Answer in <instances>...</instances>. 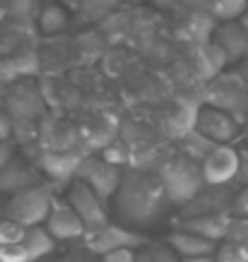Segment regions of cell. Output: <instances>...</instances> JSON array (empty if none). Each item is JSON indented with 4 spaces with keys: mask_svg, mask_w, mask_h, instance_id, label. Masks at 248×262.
Here are the masks:
<instances>
[{
    "mask_svg": "<svg viewBox=\"0 0 248 262\" xmlns=\"http://www.w3.org/2000/svg\"><path fill=\"white\" fill-rule=\"evenodd\" d=\"M169 195L164 190L161 176L147 171H130L123 176L120 188L116 192V209L130 224H152L157 214L164 212Z\"/></svg>",
    "mask_w": 248,
    "mask_h": 262,
    "instance_id": "obj_1",
    "label": "cell"
},
{
    "mask_svg": "<svg viewBox=\"0 0 248 262\" xmlns=\"http://www.w3.org/2000/svg\"><path fill=\"white\" fill-rule=\"evenodd\" d=\"M164 190L169 195V202L185 207L198 192L208 185L202 176V164L191 159L188 154H178L174 159H169L159 171Z\"/></svg>",
    "mask_w": 248,
    "mask_h": 262,
    "instance_id": "obj_2",
    "label": "cell"
},
{
    "mask_svg": "<svg viewBox=\"0 0 248 262\" xmlns=\"http://www.w3.org/2000/svg\"><path fill=\"white\" fill-rule=\"evenodd\" d=\"M53 188L51 185H34L27 190L17 192L8 200V216L12 222L22 224L24 229L29 226H41V222H46L53 207Z\"/></svg>",
    "mask_w": 248,
    "mask_h": 262,
    "instance_id": "obj_3",
    "label": "cell"
},
{
    "mask_svg": "<svg viewBox=\"0 0 248 262\" xmlns=\"http://www.w3.org/2000/svg\"><path fill=\"white\" fill-rule=\"evenodd\" d=\"M208 106H215V108L232 113L243 125V118L248 113V87L243 77H239V75L217 77L208 89Z\"/></svg>",
    "mask_w": 248,
    "mask_h": 262,
    "instance_id": "obj_4",
    "label": "cell"
},
{
    "mask_svg": "<svg viewBox=\"0 0 248 262\" xmlns=\"http://www.w3.org/2000/svg\"><path fill=\"white\" fill-rule=\"evenodd\" d=\"M241 120L232 113L215 108V106H200L195 116V133L208 137L215 144H232L241 135Z\"/></svg>",
    "mask_w": 248,
    "mask_h": 262,
    "instance_id": "obj_5",
    "label": "cell"
},
{
    "mask_svg": "<svg viewBox=\"0 0 248 262\" xmlns=\"http://www.w3.org/2000/svg\"><path fill=\"white\" fill-rule=\"evenodd\" d=\"M77 181H85L99 198L104 200L113 192H118L123 176H120L118 166L111 164V161L85 157L80 164V171H77Z\"/></svg>",
    "mask_w": 248,
    "mask_h": 262,
    "instance_id": "obj_6",
    "label": "cell"
},
{
    "mask_svg": "<svg viewBox=\"0 0 248 262\" xmlns=\"http://www.w3.org/2000/svg\"><path fill=\"white\" fill-rule=\"evenodd\" d=\"M241 171V154L232 144H217L202 161V176L208 185H229L232 181H239Z\"/></svg>",
    "mask_w": 248,
    "mask_h": 262,
    "instance_id": "obj_7",
    "label": "cell"
},
{
    "mask_svg": "<svg viewBox=\"0 0 248 262\" xmlns=\"http://www.w3.org/2000/svg\"><path fill=\"white\" fill-rule=\"evenodd\" d=\"M82 241H85V248L92 250L94 255H106L113 250H120V248L135 250L137 246H144V236L123 229V226H116V224H106L96 231H87Z\"/></svg>",
    "mask_w": 248,
    "mask_h": 262,
    "instance_id": "obj_8",
    "label": "cell"
},
{
    "mask_svg": "<svg viewBox=\"0 0 248 262\" xmlns=\"http://www.w3.org/2000/svg\"><path fill=\"white\" fill-rule=\"evenodd\" d=\"M68 202H70L72 209L77 212V216L82 219V224H85L87 231H96L109 224V216H106V209H104V200L99 198L85 181L72 183Z\"/></svg>",
    "mask_w": 248,
    "mask_h": 262,
    "instance_id": "obj_9",
    "label": "cell"
},
{
    "mask_svg": "<svg viewBox=\"0 0 248 262\" xmlns=\"http://www.w3.org/2000/svg\"><path fill=\"white\" fill-rule=\"evenodd\" d=\"M234 198L236 192L229 185H205L195 198L185 207H181L185 216H202V214H222V212H232Z\"/></svg>",
    "mask_w": 248,
    "mask_h": 262,
    "instance_id": "obj_10",
    "label": "cell"
},
{
    "mask_svg": "<svg viewBox=\"0 0 248 262\" xmlns=\"http://www.w3.org/2000/svg\"><path fill=\"white\" fill-rule=\"evenodd\" d=\"M46 231L53 236L56 241H72V238H85V224L77 216V212L72 209L70 202H63V200H53V207H51V214L46 219Z\"/></svg>",
    "mask_w": 248,
    "mask_h": 262,
    "instance_id": "obj_11",
    "label": "cell"
},
{
    "mask_svg": "<svg viewBox=\"0 0 248 262\" xmlns=\"http://www.w3.org/2000/svg\"><path fill=\"white\" fill-rule=\"evenodd\" d=\"M212 43L226 56L229 63L248 58V32L243 22H222L212 29Z\"/></svg>",
    "mask_w": 248,
    "mask_h": 262,
    "instance_id": "obj_12",
    "label": "cell"
},
{
    "mask_svg": "<svg viewBox=\"0 0 248 262\" xmlns=\"http://www.w3.org/2000/svg\"><path fill=\"white\" fill-rule=\"evenodd\" d=\"M232 222V212H222V214H202V216H181L176 222V226L181 231H191L198 233L208 241H224L226 238V229Z\"/></svg>",
    "mask_w": 248,
    "mask_h": 262,
    "instance_id": "obj_13",
    "label": "cell"
},
{
    "mask_svg": "<svg viewBox=\"0 0 248 262\" xmlns=\"http://www.w3.org/2000/svg\"><path fill=\"white\" fill-rule=\"evenodd\" d=\"M34 185H39V173L27 161L17 159V157L0 171V192L17 195V192L34 188Z\"/></svg>",
    "mask_w": 248,
    "mask_h": 262,
    "instance_id": "obj_14",
    "label": "cell"
},
{
    "mask_svg": "<svg viewBox=\"0 0 248 262\" xmlns=\"http://www.w3.org/2000/svg\"><path fill=\"white\" fill-rule=\"evenodd\" d=\"M82 159L85 157L72 154V151H44L41 154V168L56 183H68L72 176H77Z\"/></svg>",
    "mask_w": 248,
    "mask_h": 262,
    "instance_id": "obj_15",
    "label": "cell"
},
{
    "mask_svg": "<svg viewBox=\"0 0 248 262\" xmlns=\"http://www.w3.org/2000/svg\"><path fill=\"white\" fill-rule=\"evenodd\" d=\"M167 243L181 255V260H188V257H208V255L217 253L215 241H208V238H202V236H198V233L181 231V229L174 231L167 238Z\"/></svg>",
    "mask_w": 248,
    "mask_h": 262,
    "instance_id": "obj_16",
    "label": "cell"
},
{
    "mask_svg": "<svg viewBox=\"0 0 248 262\" xmlns=\"http://www.w3.org/2000/svg\"><path fill=\"white\" fill-rule=\"evenodd\" d=\"M22 246L27 248L32 262L46 260L48 255L53 253V248H56V238H53L44 226H29L27 233H24V238H22Z\"/></svg>",
    "mask_w": 248,
    "mask_h": 262,
    "instance_id": "obj_17",
    "label": "cell"
},
{
    "mask_svg": "<svg viewBox=\"0 0 248 262\" xmlns=\"http://www.w3.org/2000/svg\"><path fill=\"white\" fill-rule=\"evenodd\" d=\"M10 111L12 116H17L19 120H29V116H34L36 111H41V103H39V96L34 94L32 89H24V87H17L12 94H10Z\"/></svg>",
    "mask_w": 248,
    "mask_h": 262,
    "instance_id": "obj_18",
    "label": "cell"
},
{
    "mask_svg": "<svg viewBox=\"0 0 248 262\" xmlns=\"http://www.w3.org/2000/svg\"><path fill=\"white\" fill-rule=\"evenodd\" d=\"M68 27V12L63 10V5H58V3H51L46 8L41 10L39 15V29L46 36H56L60 34Z\"/></svg>",
    "mask_w": 248,
    "mask_h": 262,
    "instance_id": "obj_19",
    "label": "cell"
},
{
    "mask_svg": "<svg viewBox=\"0 0 248 262\" xmlns=\"http://www.w3.org/2000/svg\"><path fill=\"white\" fill-rule=\"evenodd\" d=\"M248 12V0H215L212 15L222 22H236V17H243Z\"/></svg>",
    "mask_w": 248,
    "mask_h": 262,
    "instance_id": "obj_20",
    "label": "cell"
},
{
    "mask_svg": "<svg viewBox=\"0 0 248 262\" xmlns=\"http://www.w3.org/2000/svg\"><path fill=\"white\" fill-rule=\"evenodd\" d=\"M215 262H248V248L224 241L222 246L217 248Z\"/></svg>",
    "mask_w": 248,
    "mask_h": 262,
    "instance_id": "obj_21",
    "label": "cell"
},
{
    "mask_svg": "<svg viewBox=\"0 0 248 262\" xmlns=\"http://www.w3.org/2000/svg\"><path fill=\"white\" fill-rule=\"evenodd\" d=\"M229 243H239V246L248 248V216H234L226 229V238Z\"/></svg>",
    "mask_w": 248,
    "mask_h": 262,
    "instance_id": "obj_22",
    "label": "cell"
},
{
    "mask_svg": "<svg viewBox=\"0 0 248 262\" xmlns=\"http://www.w3.org/2000/svg\"><path fill=\"white\" fill-rule=\"evenodd\" d=\"M24 233H27V229H24L22 224L12 222V219H5V222L0 224V248L3 246H15V243H22Z\"/></svg>",
    "mask_w": 248,
    "mask_h": 262,
    "instance_id": "obj_23",
    "label": "cell"
},
{
    "mask_svg": "<svg viewBox=\"0 0 248 262\" xmlns=\"http://www.w3.org/2000/svg\"><path fill=\"white\" fill-rule=\"evenodd\" d=\"M147 250H150V255H152L154 262H183L181 260V255L169 246V243H152Z\"/></svg>",
    "mask_w": 248,
    "mask_h": 262,
    "instance_id": "obj_24",
    "label": "cell"
},
{
    "mask_svg": "<svg viewBox=\"0 0 248 262\" xmlns=\"http://www.w3.org/2000/svg\"><path fill=\"white\" fill-rule=\"evenodd\" d=\"M0 262H32V257L22 243H15V246L0 248Z\"/></svg>",
    "mask_w": 248,
    "mask_h": 262,
    "instance_id": "obj_25",
    "label": "cell"
},
{
    "mask_svg": "<svg viewBox=\"0 0 248 262\" xmlns=\"http://www.w3.org/2000/svg\"><path fill=\"white\" fill-rule=\"evenodd\" d=\"M44 262H99L96 260V255L87 248H77V250H70V253H65L63 257H53V260H44Z\"/></svg>",
    "mask_w": 248,
    "mask_h": 262,
    "instance_id": "obj_26",
    "label": "cell"
},
{
    "mask_svg": "<svg viewBox=\"0 0 248 262\" xmlns=\"http://www.w3.org/2000/svg\"><path fill=\"white\" fill-rule=\"evenodd\" d=\"M101 262H137V253L133 248H120V250L101 255Z\"/></svg>",
    "mask_w": 248,
    "mask_h": 262,
    "instance_id": "obj_27",
    "label": "cell"
},
{
    "mask_svg": "<svg viewBox=\"0 0 248 262\" xmlns=\"http://www.w3.org/2000/svg\"><path fill=\"white\" fill-rule=\"evenodd\" d=\"M234 216H248V185H243L236 198H234V207H232Z\"/></svg>",
    "mask_w": 248,
    "mask_h": 262,
    "instance_id": "obj_28",
    "label": "cell"
},
{
    "mask_svg": "<svg viewBox=\"0 0 248 262\" xmlns=\"http://www.w3.org/2000/svg\"><path fill=\"white\" fill-rule=\"evenodd\" d=\"M12 159H15V154H12V147H10V142H0V171L8 166Z\"/></svg>",
    "mask_w": 248,
    "mask_h": 262,
    "instance_id": "obj_29",
    "label": "cell"
},
{
    "mask_svg": "<svg viewBox=\"0 0 248 262\" xmlns=\"http://www.w3.org/2000/svg\"><path fill=\"white\" fill-rule=\"evenodd\" d=\"M10 133H12V125H10V118L0 111V142H8Z\"/></svg>",
    "mask_w": 248,
    "mask_h": 262,
    "instance_id": "obj_30",
    "label": "cell"
},
{
    "mask_svg": "<svg viewBox=\"0 0 248 262\" xmlns=\"http://www.w3.org/2000/svg\"><path fill=\"white\" fill-rule=\"evenodd\" d=\"M239 181L243 185H248V154L246 157H241V171H239Z\"/></svg>",
    "mask_w": 248,
    "mask_h": 262,
    "instance_id": "obj_31",
    "label": "cell"
},
{
    "mask_svg": "<svg viewBox=\"0 0 248 262\" xmlns=\"http://www.w3.org/2000/svg\"><path fill=\"white\" fill-rule=\"evenodd\" d=\"M137 262H154L152 255H150V250H140L137 253Z\"/></svg>",
    "mask_w": 248,
    "mask_h": 262,
    "instance_id": "obj_32",
    "label": "cell"
},
{
    "mask_svg": "<svg viewBox=\"0 0 248 262\" xmlns=\"http://www.w3.org/2000/svg\"><path fill=\"white\" fill-rule=\"evenodd\" d=\"M5 219H8V202L0 200V224L5 222Z\"/></svg>",
    "mask_w": 248,
    "mask_h": 262,
    "instance_id": "obj_33",
    "label": "cell"
},
{
    "mask_svg": "<svg viewBox=\"0 0 248 262\" xmlns=\"http://www.w3.org/2000/svg\"><path fill=\"white\" fill-rule=\"evenodd\" d=\"M183 262H215V257H212V255H208V257H188V260H183Z\"/></svg>",
    "mask_w": 248,
    "mask_h": 262,
    "instance_id": "obj_34",
    "label": "cell"
},
{
    "mask_svg": "<svg viewBox=\"0 0 248 262\" xmlns=\"http://www.w3.org/2000/svg\"><path fill=\"white\" fill-rule=\"evenodd\" d=\"M63 5H68V8H77L80 5V0H60Z\"/></svg>",
    "mask_w": 248,
    "mask_h": 262,
    "instance_id": "obj_35",
    "label": "cell"
},
{
    "mask_svg": "<svg viewBox=\"0 0 248 262\" xmlns=\"http://www.w3.org/2000/svg\"><path fill=\"white\" fill-rule=\"evenodd\" d=\"M243 133L248 135V113H246V118H243Z\"/></svg>",
    "mask_w": 248,
    "mask_h": 262,
    "instance_id": "obj_36",
    "label": "cell"
},
{
    "mask_svg": "<svg viewBox=\"0 0 248 262\" xmlns=\"http://www.w3.org/2000/svg\"><path fill=\"white\" fill-rule=\"evenodd\" d=\"M241 22H243V27H246V32H248V12L243 15V19H241Z\"/></svg>",
    "mask_w": 248,
    "mask_h": 262,
    "instance_id": "obj_37",
    "label": "cell"
}]
</instances>
